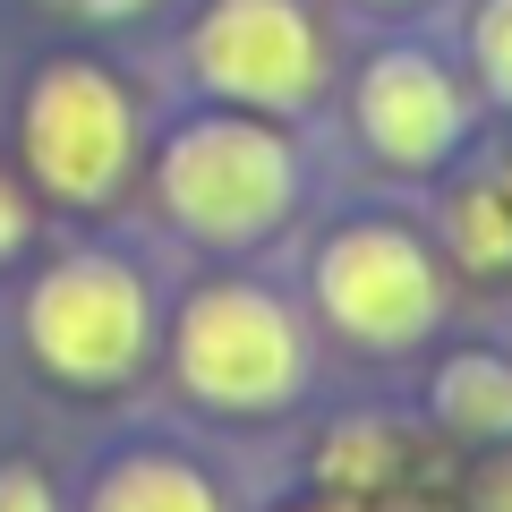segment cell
<instances>
[{"instance_id":"13","label":"cell","mask_w":512,"mask_h":512,"mask_svg":"<svg viewBox=\"0 0 512 512\" xmlns=\"http://www.w3.org/2000/svg\"><path fill=\"white\" fill-rule=\"evenodd\" d=\"M478 512H512V453L495 461L487 478H478Z\"/></svg>"},{"instance_id":"2","label":"cell","mask_w":512,"mask_h":512,"mask_svg":"<svg viewBox=\"0 0 512 512\" xmlns=\"http://www.w3.org/2000/svg\"><path fill=\"white\" fill-rule=\"evenodd\" d=\"M180 376L222 410H265L299 384V325L265 291H197L180 316Z\"/></svg>"},{"instance_id":"4","label":"cell","mask_w":512,"mask_h":512,"mask_svg":"<svg viewBox=\"0 0 512 512\" xmlns=\"http://www.w3.org/2000/svg\"><path fill=\"white\" fill-rule=\"evenodd\" d=\"M26 333H35V350L60 376L111 384V376L137 367V350H146V291H137V274L111 265V256H77V265L43 274L35 308H26Z\"/></svg>"},{"instance_id":"12","label":"cell","mask_w":512,"mask_h":512,"mask_svg":"<svg viewBox=\"0 0 512 512\" xmlns=\"http://www.w3.org/2000/svg\"><path fill=\"white\" fill-rule=\"evenodd\" d=\"M0 512H52V487L35 470H0Z\"/></svg>"},{"instance_id":"14","label":"cell","mask_w":512,"mask_h":512,"mask_svg":"<svg viewBox=\"0 0 512 512\" xmlns=\"http://www.w3.org/2000/svg\"><path fill=\"white\" fill-rule=\"evenodd\" d=\"M18 231H26V205H18V197H9V180H0V256L18 248Z\"/></svg>"},{"instance_id":"10","label":"cell","mask_w":512,"mask_h":512,"mask_svg":"<svg viewBox=\"0 0 512 512\" xmlns=\"http://www.w3.org/2000/svg\"><path fill=\"white\" fill-rule=\"evenodd\" d=\"M478 69H487V86L512 103V0H487V9H478Z\"/></svg>"},{"instance_id":"5","label":"cell","mask_w":512,"mask_h":512,"mask_svg":"<svg viewBox=\"0 0 512 512\" xmlns=\"http://www.w3.org/2000/svg\"><path fill=\"white\" fill-rule=\"evenodd\" d=\"M26 154H35L43 188L52 197H103L111 180L128 171V103L103 69L86 60H60V69L35 77L26 94Z\"/></svg>"},{"instance_id":"3","label":"cell","mask_w":512,"mask_h":512,"mask_svg":"<svg viewBox=\"0 0 512 512\" xmlns=\"http://www.w3.org/2000/svg\"><path fill=\"white\" fill-rule=\"evenodd\" d=\"M316 291H325V316L367 350L419 342L444 308V282L427 265V248L402 239V231H384V222H359V231H342L316 256Z\"/></svg>"},{"instance_id":"11","label":"cell","mask_w":512,"mask_h":512,"mask_svg":"<svg viewBox=\"0 0 512 512\" xmlns=\"http://www.w3.org/2000/svg\"><path fill=\"white\" fill-rule=\"evenodd\" d=\"M470 248L478 256H512V231H504V214H495V197H470Z\"/></svg>"},{"instance_id":"7","label":"cell","mask_w":512,"mask_h":512,"mask_svg":"<svg viewBox=\"0 0 512 512\" xmlns=\"http://www.w3.org/2000/svg\"><path fill=\"white\" fill-rule=\"evenodd\" d=\"M359 120L376 137V154H393V163H436L461 137V94H453V77L436 60L384 52L367 69V86H359Z\"/></svg>"},{"instance_id":"9","label":"cell","mask_w":512,"mask_h":512,"mask_svg":"<svg viewBox=\"0 0 512 512\" xmlns=\"http://www.w3.org/2000/svg\"><path fill=\"white\" fill-rule=\"evenodd\" d=\"M94 512H222V504L180 461H120L103 478V495H94Z\"/></svg>"},{"instance_id":"8","label":"cell","mask_w":512,"mask_h":512,"mask_svg":"<svg viewBox=\"0 0 512 512\" xmlns=\"http://www.w3.org/2000/svg\"><path fill=\"white\" fill-rule=\"evenodd\" d=\"M436 410L461 427V436H512V367L504 359H453L436 376Z\"/></svg>"},{"instance_id":"1","label":"cell","mask_w":512,"mask_h":512,"mask_svg":"<svg viewBox=\"0 0 512 512\" xmlns=\"http://www.w3.org/2000/svg\"><path fill=\"white\" fill-rule=\"evenodd\" d=\"M163 197L188 231L248 239L291 205V154H282V137H265L248 120H197L163 154Z\"/></svg>"},{"instance_id":"6","label":"cell","mask_w":512,"mask_h":512,"mask_svg":"<svg viewBox=\"0 0 512 512\" xmlns=\"http://www.w3.org/2000/svg\"><path fill=\"white\" fill-rule=\"evenodd\" d=\"M197 69L239 103H308L325 52L299 0H214V18L197 26Z\"/></svg>"}]
</instances>
